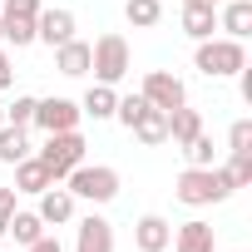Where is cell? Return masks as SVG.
Here are the masks:
<instances>
[{"instance_id": "e575fe53", "label": "cell", "mask_w": 252, "mask_h": 252, "mask_svg": "<svg viewBox=\"0 0 252 252\" xmlns=\"http://www.w3.org/2000/svg\"><path fill=\"white\" fill-rule=\"evenodd\" d=\"M0 40H5V25H0Z\"/></svg>"}, {"instance_id": "1f68e13d", "label": "cell", "mask_w": 252, "mask_h": 252, "mask_svg": "<svg viewBox=\"0 0 252 252\" xmlns=\"http://www.w3.org/2000/svg\"><path fill=\"white\" fill-rule=\"evenodd\" d=\"M237 79H242V99H247V104H252V69H247V64H242V69H237Z\"/></svg>"}, {"instance_id": "4dcf8cb0", "label": "cell", "mask_w": 252, "mask_h": 252, "mask_svg": "<svg viewBox=\"0 0 252 252\" xmlns=\"http://www.w3.org/2000/svg\"><path fill=\"white\" fill-rule=\"evenodd\" d=\"M25 252H64V247H60V242H55V237H50V232H45V237H35V242H30V247H25Z\"/></svg>"}, {"instance_id": "5b68a950", "label": "cell", "mask_w": 252, "mask_h": 252, "mask_svg": "<svg viewBox=\"0 0 252 252\" xmlns=\"http://www.w3.org/2000/svg\"><path fill=\"white\" fill-rule=\"evenodd\" d=\"M84 149H89V144H84V134H79V129H69V134H45V149H40L35 158L50 168V178H55V183H64V173L84 163Z\"/></svg>"}, {"instance_id": "836d02e7", "label": "cell", "mask_w": 252, "mask_h": 252, "mask_svg": "<svg viewBox=\"0 0 252 252\" xmlns=\"http://www.w3.org/2000/svg\"><path fill=\"white\" fill-rule=\"evenodd\" d=\"M0 124H5V104H0Z\"/></svg>"}, {"instance_id": "ac0fdd59", "label": "cell", "mask_w": 252, "mask_h": 252, "mask_svg": "<svg viewBox=\"0 0 252 252\" xmlns=\"http://www.w3.org/2000/svg\"><path fill=\"white\" fill-rule=\"evenodd\" d=\"M193 134H203V114L188 109V104H178V109L168 114V139H173V149H183Z\"/></svg>"}, {"instance_id": "603a6c76", "label": "cell", "mask_w": 252, "mask_h": 252, "mask_svg": "<svg viewBox=\"0 0 252 252\" xmlns=\"http://www.w3.org/2000/svg\"><path fill=\"white\" fill-rule=\"evenodd\" d=\"M124 20L134 30H154L163 20V0H129V5H124Z\"/></svg>"}, {"instance_id": "d590c367", "label": "cell", "mask_w": 252, "mask_h": 252, "mask_svg": "<svg viewBox=\"0 0 252 252\" xmlns=\"http://www.w3.org/2000/svg\"><path fill=\"white\" fill-rule=\"evenodd\" d=\"M213 5H222V0H213Z\"/></svg>"}, {"instance_id": "9c48e42d", "label": "cell", "mask_w": 252, "mask_h": 252, "mask_svg": "<svg viewBox=\"0 0 252 252\" xmlns=\"http://www.w3.org/2000/svg\"><path fill=\"white\" fill-rule=\"evenodd\" d=\"M168 242H173V222L163 213H144L134 222V247L139 252H168Z\"/></svg>"}, {"instance_id": "277c9868", "label": "cell", "mask_w": 252, "mask_h": 252, "mask_svg": "<svg viewBox=\"0 0 252 252\" xmlns=\"http://www.w3.org/2000/svg\"><path fill=\"white\" fill-rule=\"evenodd\" d=\"M208 79H227V74H237L242 64H247V45L242 40H198V60H193Z\"/></svg>"}, {"instance_id": "8992f818", "label": "cell", "mask_w": 252, "mask_h": 252, "mask_svg": "<svg viewBox=\"0 0 252 252\" xmlns=\"http://www.w3.org/2000/svg\"><path fill=\"white\" fill-rule=\"evenodd\" d=\"M40 0H5L0 10V25H5V40L20 50V45H35V20H40Z\"/></svg>"}, {"instance_id": "3957f363", "label": "cell", "mask_w": 252, "mask_h": 252, "mask_svg": "<svg viewBox=\"0 0 252 252\" xmlns=\"http://www.w3.org/2000/svg\"><path fill=\"white\" fill-rule=\"evenodd\" d=\"M64 183H69V193L74 198H84V203H114L119 198V168H109V163H79V168H69L64 173Z\"/></svg>"}, {"instance_id": "cb8c5ba5", "label": "cell", "mask_w": 252, "mask_h": 252, "mask_svg": "<svg viewBox=\"0 0 252 252\" xmlns=\"http://www.w3.org/2000/svg\"><path fill=\"white\" fill-rule=\"evenodd\" d=\"M183 158H188V168H213V139L208 134H193L183 144Z\"/></svg>"}, {"instance_id": "d4e9b609", "label": "cell", "mask_w": 252, "mask_h": 252, "mask_svg": "<svg viewBox=\"0 0 252 252\" xmlns=\"http://www.w3.org/2000/svg\"><path fill=\"white\" fill-rule=\"evenodd\" d=\"M35 94H20L15 104H5V124H15V129H30V124H35Z\"/></svg>"}, {"instance_id": "5bb4252c", "label": "cell", "mask_w": 252, "mask_h": 252, "mask_svg": "<svg viewBox=\"0 0 252 252\" xmlns=\"http://www.w3.org/2000/svg\"><path fill=\"white\" fill-rule=\"evenodd\" d=\"M129 134H134L139 144H149V149H158V144H168V114L149 104V109H144V114L134 119V129H129Z\"/></svg>"}, {"instance_id": "f546056e", "label": "cell", "mask_w": 252, "mask_h": 252, "mask_svg": "<svg viewBox=\"0 0 252 252\" xmlns=\"http://www.w3.org/2000/svg\"><path fill=\"white\" fill-rule=\"evenodd\" d=\"M15 213V188H0V222H10Z\"/></svg>"}, {"instance_id": "30bf717a", "label": "cell", "mask_w": 252, "mask_h": 252, "mask_svg": "<svg viewBox=\"0 0 252 252\" xmlns=\"http://www.w3.org/2000/svg\"><path fill=\"white\" fill-rule=\"evenodd\" d=\"M74 30H79V20H74V10H40V20H35V40H45L50 50L55 45H64V40H74Z\"/></svg>"}, {"instance_id": "7402d4cb", "label": "cell", "mask_w": 252, "mask_h": 252, "mask_svg": "<svg viewBox=\"0 0 252 252\" xmlns=\"http://www.w3.org/2000/svg\"><path fill=\"white\" fill-rule=\"evenodd\" d=\"M5 232H15V242H20V247H30L35 237H45V218H40V213H20V208H15V213H10V222H5Z\"/></svg>"}, {"instance_id": "4fadbf2b", "label": "cell", "mask_w": 252, "mask_h": 252, "mask_svg": "<svg viewBox=\"0 0 252 252\" xmlns=\"http://www.w3.org/2000/svg\"><path fill=\"white\" fill-rule=\"evenodd\" d=\"M168 247H173V252H218V247H213V227H208L203 218L173 227V242H168Z\"/></svg>"}, {"instance_id": "44dd1931", "label": "cell", "mask_w": 252, "mask_h": 252, "mask_svg": "<svg viewBox=\"0 0 252 252\" xmlns=\"http://www.w3.org/2000/svg\"><path fill=\"white\" fill-rule=\"evenodd\" d=\"M30 158V139L25 129H15V124H0V163H20Z\"/></svg>"}, {"instance_id": "6da1fadb", "label": "cell", "mask_w": 252, "mask_h": 252, "mask_svg": "<svg viewBox=\"0 0 252 252\" xmlns=\"http://www.w3.org/2000/svg\"><path fill=\"white\" fill-rule=\"evenodd\" d=\"M237 193V183H232V173L227 168H183L178 173V183H173V198L178 203H188V208H208V203H227Z\"/></svg>"}, {"instance_id": "e0dca14e", "label": "cell", "mask_w": 252, "mask_h": 252, "mask_svg": "<svg viewBox=\"0 0 252 252\" xmlns=\"http://www.w3.org/2000/svg\"><path fill=\"white\" fill-rule=\"evenodd\" d=\"M55 69L69 74V79L89 74V45H84V40H64V45H55Z\"/></svg>"}, {"instance_id": "9a60e30c", "label": "cell", "mask_w": 252, "mask_h": 252, "mask_svg": "<svg viewBox=\"0 0 252 252\" xmlns=\"http://www.w3.org/2000/svg\"><path fill=\"white\" fill-rule=\"evenodd\" d=\"M213 30H218V5H203V0L183 5V35L188 40H213Z\"/></svg>"}, {"instance_id": "ba28073f", "label": "cell", "mask_w": 252, "mask_h": 252, "mask_svg": "<svg viewBox=\"0 0 252 252\" xmlns=\"http://www.w3.org/2000/svg\"><path fill=\"white\" fill-rule=\"evenodd\" d=\"M79 119H84V109L74 99H40L35 104V124L45 134H69V129H79Z\"/></svg>"}, {"instance_id": "4316f807", "label": "cell", "mask_w": 252, "mask_h": 252, "mask_svg": "<svg viewBox=\"0 0 252 252\" xmlns=\"http://www.w3.org/2000/svg\"><path fill=\"white\" fill-rule=\"evenodd\" d=\"M227 173H232V183H237V188H247V183H252V149H237V154H232V163H227Z\"/></svg>"}, {"instance_id": "83f0119b", "label": "cell", "mask_w": 252, "mask_h": 252, "mask_svg": "<svg viewBox=\"0 0 252 252\" xmlns=\"http://www.w3.org/2000/svg\"><path fill=\"white\" fill-rule=\"evenodd\" d=\"M227 149L237 154V149H252V119H237L232 129H227Z\"/></svg>"}, {"instance_id": "d6a6232c", "label": "cell", "mask_w": 252, "mask_h": 252, "mask_svg": "<svg viewBox=\"0 0 252 252\" xmlns=\"http://www.w3.org/2000/svg\"><path fill=\"white\" fill-rule=\"evenodd\" d=\"M178 5H193V0H178ZM203 5H213V0H203Z\"/></svg>"}, {"instance_id": "484cf974", "label": "cell", "mask_w": 252, "mask_h": 252, "mask_svg": "<svg viewBox=\"0 0 252 252\" xmlns=\"http://www.w3.org/2000/svg\"><path fill=\"white\" fill-rule=\"evenodd\" d=\"M144 109H149V99H144V94H129V99H119V104H114V119L124 124V129H134V119H139Z\"/></svg>"}, {"instance_id": "7a4b0ae2", "label": "cell", "mask_w": 252, "mask_h": 252, "mask_svg": "<svg viewBox=\"0 0 252 252\" xmlns=\"http://www.w3.org/2000/svg\"><path fill=\"white\" fill-rule=\"evenodd\" d=\"M134 55H129V40L124 35H99L89 45V69H94V84H119L129 74Z\"/></svg>"}, {"instance_id": "52a82bcc", "label": "cell", "mask_w": 252, "mask_h": 252, "mask_svg": "<svg viewBox=\"0 0 252 252\" xmlns=\"http://www.w3.org/2000/svg\"><path fill=\"white\" fill-rule=\"evenodd\" d=\"M139 94H144L154 109H163V114H173L178 104H188V89H183V79H178V74H168V69H149Z\"/></svg>"}, {"instance_id": "7c38bea8", "label": "cell", "mask_w": 252, "mask_h": 252, "mask_svg": "<svg viewBox=\"0 0 252 252\" xmlns=\"http://www.w3.org/2000/svg\"><path fill=\"white\" fill-rule=\"evenodd\" d=\"M74 203H79V198H74L69 188H45V193H40V208H35V213L45 218V227H64V222L74 218Z\"/></svg>"}, {"instance_id": "d6986e66", "label": "cell", "mask_w": 252, "mask_h": 252, "mask_svg": "<svg viewBox=\"0 0 252 252\" xmlns=\"http://www.w3.org/2000/svg\"><path fill=\"white\" fill-rule=\"evenodd\" d=\"M218 25L227 30V40H247L252 35V0H227V10L218 15Z\"/></svg>"}, {"instance_id": "2e32d148", "label": "cell", "mask_w": 252, "mask_h": 252, "mask_svg": "<svg viewBox=\"0 0 252 252\" xmlns=\"http://www.w3.org/2000/svg\"><path fill=\"white\" fill-rule=\"evenodd\" d=\"M45 188H55L50 168H45L40 158H20V163H15V193H30V198H40Z\"/></svg>"}, {"instance_id": "8fae6325", "label": "cell", "mask_w": 252, "mask_h": 252, "mask_svg": "<svg viewBox=\"0 0 252 252\" xmlns=\"http://www.w3.org/2000/svg\"><path fill=\"white\" fill-rule=\"evenodd\" d=\"M74 252H114V222L89 213L79 222V232H74Z\"/></svg>"}, {"instance_id": "ffe728a7", "label": "cell", "mask_w": 252, "mask_h": 252, "mask_svg": "<svg viewBox=\"0 0 252 252\" xmlns=\"http://www.w3.org/2000/svg\"><path fill=\"white\" fill-rule=\"evenodd\" d=\"M114 104H119L114 84H89V94L79 99V109H84L89 119H114Z\"/></svg>"}, {"instance_id": "f1b7e54d", "label": "cell", "mask_w": 252, "mask_h": 252, "mask_svg": "<svg viewBox=\"0 0 252 252\" xmlns=\"http://www.w3.org/2000/svg\"><path fill=\"white\" fill-rule=\"evenodd\" d=\"M10 84H15V64H10V55H5V50H0V94H5Z\"/></svg>"}]
</instances>
